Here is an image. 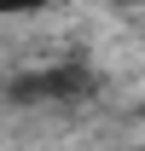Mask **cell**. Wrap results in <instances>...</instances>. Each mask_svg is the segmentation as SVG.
<instances>
[{
    "mask_svg": "<svg viewBox=\"0 0 145 151\" xmlns=\"http://www.w3.org/2000/svg\"><path fill=\"white\" fill-rule=\"evenodd\" d=\"M139 151H145V145H139Z\"/></svg>",
    "mask_w": 145,
    "mask_h": 151,
    "instance_id": "obj_4",
    "label": "cell"
},
{
    "mask_svg": "<svg viewBox=\"0 0 145 151\" xmlns=\"http://www.w3.org/2000/svg\"><path fill=\"white\" fill-rule=\"evenodd\" d=\"M87 87H93L87 70H41V76L12 81V99L18 105H41V99H75V93H87Z\"/></svg>",
    "mask_w": 145,
    "mask_h": 151,
    "instance_id": "obj_1",
    "label": "cell"
},
{
    "mask_svg": "<svg viewBox=\"0 0 145 151\" xmlns=\"http://www.w3.org/2000/svg\"><path fill=\"white\" fill-rule=\"evenodd\" d=\"M110 6H145V0H110Z\"/></svg>",
    "mask_w": 145,
    "mask_h": 151,
    "instance_id": "obj_3",
    "label": "cell"
},
{
    "mask_svg": "<svg viewBox=\"0 0 145 151\" xmlns=\"http://www.w3.org/2000/svg\"><path fill=\"white\" fill-rule=\"evenodd\" d=\"M47 0H0V18H18V12H41Z\"/></svg>",
    "mask_w": 145,
    "mask_h": 151,
    "instance_id": "obj_2",
    "label": "cell"
}]
</instances>
